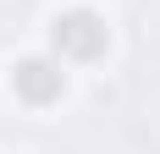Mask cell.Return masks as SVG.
Listing matches in <instances>:
<instances>
[{
    "label": "cell",
    "instance_id": "1",
    "mask_svg": "<svg viewBox=\"0 0 160 154\" xmlns=\"http://www.w3.org/2000/svg\"><path fill=\"white\" fill-rule=\"evenodd\" d=\"M50 39H55V55L61 61H94L105 50V22L94 11H61Z\"/></svg>",
    "mask_w": 160,
    "mask_h": 154
},
{
    "label": "cell",
    "instance_id": "2",
    "mask_svg": "<svg viewBox=\"0 0 160 154\" xmlns=\"http://www.w3.org/2000/svg\"><path fill=\"white\" fill-rule=\"evenodd\" d=\"M17 94L33 99V105H50L61 94V66L55 61H22L17 66Z\"/></svg>",
    "mask_w": 160,
    "mask_h": 154
}]
</instances>
